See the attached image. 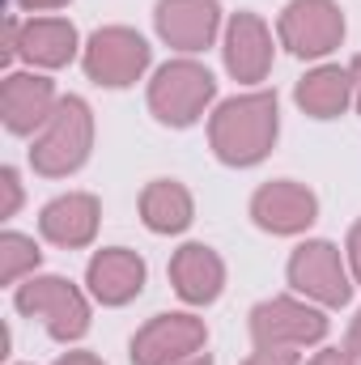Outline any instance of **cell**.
<instances>
[{
  "instance_id": "6da1fadb",
  "label": "cell",
  "mask_w": 361,
  "mask_h": 365,
  "mask_svg": "<svg viewBox=\"0 0 361 365\" xmlns=\"http://www.w3.org/2000/svg\"><path fill=\"white\" fill-rule=\"evenodd\" d=\"M280 132V115H276V93L255 90L238 93L230 102H221L208 119V140L213 153L225 166H255L268 158Z\"/></svg>"
},
{
  "instance_id": "7a4b0ae2",
  "label": "cell",
  "mask_w": 361,
  "mask_h": 365,
  "mask_svg": "<svg viewBox=\"0 0 361 365\" xmlns=\"http://www.w3.org/2000/svg\"><path fill=\"white\" fill-rule=\"evenodd\" d=\"M93 145V119L90 106L81 98H60L51 119L39 128L34 136V149H30V166L47 179H60V175H73L86 158H90Z\"/></svg>"
},
{
  "instance_id": "3957f363",
  "label": "cell",
  "mask_w": 361,
  "mask_h": 365,
  "mask_svg": "<svg viewBox=\"0 0 361 365\" xmlns=\"http://www.w3.org/2000/svg\"><path fill=\"white\" fill-rule=\"evenodd\" d=\"M217 81L204 64L195 60H175L166 68H158V77L149 81V110L171 123V128H187L204 115V106L213 102Z\"/></svg>"
},
{
  "instance_id": "277c9868",
  "label": "cell",
  "mask_w": 361,
  "mask_h": 365,
  "mask_svg": "<svg viewBox=\"0 0 361 365\" xmlns=\"http://www.w3.org/2000/svg\"><path fill=\"white\" fill-rule=\"evenodd\" d=\"M17 310L39 319L56 340H77L90 327V302L64 276H34L17 284Z\"/></svg>"
},
{
  "instance_id": "5b68a950",
  "label": "cell",
  "mask_w": 361,
  "mask_h": 365,
  "mask_svg": "<svg viewBox=\"0 0 361 365\" xmlns=\"http://www.w3.org/2000/svg\"><path fill=\"white\" fill-rule=\"evenodd\" d=\"M145 68H149V43L128 26L93 30V38L86 43V73L98 86L123 90V86L141 81Z\"/></svg>"
},
{
  "instance_id": "8992f818",
  "label": "cell",
  "mask_w": 361,
  "mask_h": 365,
  "mask_svg": "<svg viewBox=\"0 0 361 365\" xmlns=\"http://www.w3.org/2000/svg\"><path fill=\"white\" fill-rule=\"evenodd\" d=\"M345 38V13L332 4V0H289L285 13H280V43L302 56V60H315V56H327L336 51Z\"/></svg>"
},
{
  "instance_id": "52a82bcc",
  "label": "cell",
  "mask_w": 361,
  "mask_h": 365,
  "mask_svg": "<svg viewBox=\"0 0 361 365\" xmlns=\"http://www.w3.org/2000/svg\"><path fill=\"white\" fill-rule=\"evenodd\" d=\"M251 336H255V344L306 349L327 336V319H323V310H315L298 297H272L251 310Z\"/></svg>"
},
{
  "instance_id": "ba28073f",
  "label": "cell",
  "mask_w": 361,
  "mask_h": 365,
  "mask_svg": "<svg viewBox=\"0 0 361 365\" xmlns=\"http://www.w3.org/2000/svg\"><path fill=\"white\" fill-rule=\"evenodd\" d=\"M208 331L195 314H158L132 336V365H179L204 349Z\"/></svg>"
},
{
  "instance_id": "9c48e42d",
  "label": "cell",
  "mask_w": 361,
  "mask_h": 365,
  "mask_svg": "<svg viewBox=\"0 0 361 365\" xmlns=\"http://www.w3.org/2000/svg\"><path fill=\"white\" fill-rule=\"evenodd\" d=\"M289 284L298 293H306L310 302H323V306H345L353 293L345 259L332 242H302L289 259Z\"/></svg>"
},
{
  "instance_id": "30bf717a",
  "label": "cell",
  "mask_w": 361,
  "mask_h": 365,
  "mask_svg": "<svg viewBox=\"0 0 361 365\" xmlns=\"http://www.w3.org/2000/svg\"><path fill=\"white\" fill-rule=\"evenodd\" d=\"M315 212H319L315 191L302 187V182H293V179L264 182L255 191V200H251V217L268 234H298V230H306L315 221Z\"/></svg>"
},
{
  "instance_id": "8fae6325",
  "label": "cell",
  "mask_w": 361,
  "mask_h": 365,
  "mask_svg": "<svg viewBox=\"0 0 361 365\" xmlns=\"http://www.w3.org/2000/svg\"><path fill=\"white\" fill-rule=\"evenodd\" d=\"M56 86L39 73H9L4 77V90H0V115H4V128L17 132V136H30L39 132L51 110H56Z\"/></svg>"
},
{
  "instance_id": "7c38bea8",
  "label": "cell",
  "mask_w": 361,
  "mask_h": 365,
  "mask_svg": "<svg viewBox=\"0 0 361 365\" xmlns=\"http://www.w3.org/2000/svg\"><path fill=\"white\" fill-rule=\"evenodd\" d=\"M158 34L179 51H204L221 26L217 0H158Z\"/></svg>"
},
{
  "instance_id": "4fadbf2b",
  "label": "cell",
  "mask_w": 361,
  "mask_h": 365,
  "mask_svg": "<svg viewBox=\"0 0 361 365\" xmlns=\"http://www.w3.org/2000/svg\"><path fill=\"white\" fill-rule=\"evenodd\" d=\"M225 68L238 81H264L272 68V34L255 13H234L225 26Z\"/></svg>"
},
{
  "instance_id": "5bb4252c",
  "label": "cell",
  "mask_w": 361,
  "mask_h": 365,
  "mask_svg": "<svg viewBox=\"0 0 361 365\" xmlns=\"http://www.w3.org/2000/svg\"><path fill=\"white\" fill-rule=\"evenodd\" d=\"M90 293L102 306H123L145 289V259L128 247H106L90 259Z\"/></svg>"
},
{
  "instance_id": "9a60e30c",
  "label": "cell",
  "mask_w": 361,
  "mask_h": 365,
  "mask_svg": "<svg viewBox=\"0 0 361 365\" xmlns=\"http://www.w3.org/2000/svg\"><path fill=\"white\" fill-rule=\"evenodd\" d=\"M171 280H175V289H179L183 302L204 306V302H213V297L221 293V284H225V264L217 259L213 247L187 242V247L175 251V259H171Z\"/></svg>"
},
{
  "instance_id": "2e32d148",
  "label": "cell",
  "mask_w": 361,
  "mask_h": 365,
  "mask_svg": "<svg viewBox=\"0 0 361 365\" xmlns=\"http://www.w3.org/2000/svg\"><path fill=\"white\" fill-rule=\"evenodd\" d=\"M43 234L56 242V247H86L93 242V234H98V200L86 195V191H68V195H60V200H51L47 208H43Z\"/></svg>"
},
{
  "instance_id": "e0dca14e",
  "label": "cell",
  "mask_w": 361,
  "mask_h": 365,
  "mask_svg": "<svg viewBox=\"0 0 361 365\" xmlns=\"http://www.w3.org/2000/svg\"><path fill=\"white\" fill-rule=\"evenodd\" d=\"M17 56H26L39 68H60L77 56V30L64 17H34L21 26V43Z\"/></svg>"
},
{
  "instance_id": "ac0fdd59",
  "label": "cell",
  "mask_w": 361,
  "mask_h": 365,
  "mask_svg": "<svg viewBox=\"0 0 361 365\" xmlns=\"http://www.w3.org/2000/svg\"><path fill=\"white\" fill-rule=\"evenodd\" d=\"M298 106L315 119H336L349 102H353V77L349 68H336V64H323L315 73H306L298 81Z\"/></svg>"
},
{
  "instance_id": "d6986e66",
  "label": "cell",
  "mask_w": 361,
  "mask_h": 365,
  "mask_svg": "<svg viewBox=\"0 0 361 365\" xmlns=\"http://www.w3.org/2000/svg\"><path fill=\"white\" fill-rule=\"evenodd\" d=\"M141 217L153 234H179L191 225V195L175 179H153L141 195Z\"/></svg>"
},
{
  "instance_id": "ffe728a7",
  "label": "cell",
  "mask_w": 361,
  "mask_h": 365,
  "mask_svg": "<svg viewBox=\"0 0 361 365\" xmlns=\"http://www.w3.org/2000/svg\"><path fill=\"white\" fill-rule=\"evenodd\" d=\"M39 259H43V251L34 247V238L13 234V230L0 238V280H4V284H17L26 272H34Z\"/></svg>"
},
{
  "instance_id": "44dd1931",
  "label": "cell",
  "mask_w": 361,
  "mask_h": 365,
  "mask_svg": "<svg viewBox=\"0 0 361 365\" xmlns=\"http://www.w3.org/2000/svg\"><path fill=\"white\" fill-rule=\"evenodd\" d=\"M243 365H298V349H280V344H255V353Z\"/></svg>"
},
{
  "instance_id": "7402d4cb",
  "label": "cell",
  "mask_w": 361,
  "mask_h": 365,
  "mask_svg": "<svg viewBox=\"0 0 361 365\" xmlns=\"http://www.w3.org/2000/svg\"><path fill=\"white\" fill-rule=\"evenodd\" d=\"M0 187H4V204H0V217H13L17 204H21V182H17V170L4 166L0 170Z\"/></svg>"
},
{
  "instance_id": "603a6c76",
  "label": "cell",
  "mask_w": 361,
  "mask_h": 365,
  "mask_svg": "<svg viewBox=\"0 0 361 365\" xmlns=\"http://www.w3.org/2000/svg\"><path fill=\"white\" fill-rule=\"evenodd\" d=\"M306 365H357V357L349 349H323V353H315Z\"/></svg>"
},
{
  "instance_id": "cb8c5ba5",
  "label": "cell",
  "mask_w": 361,
  "mask_h": 365,
  "mask_svg": "<svg viewBox=\"0 0 361 365\" xmlns=\"http://www.w3.org/2000/svg\"><path fill=\"white\" fill-rule=\"evenodd\" d=\"M349 268H353V276L361 280V221L349 230Z\"/></svg>"
},
{
  "instance_id": "d4e9b609",
  "label": "cell",
  "mask_w": 361,
  "mask_h": 365,
  "mask_svg": "<svg viewBox=\"0 0 361 365\" xmlns=\"http://www.w3.org/2000/svg\"><path fill=\"white\" fill-rule=\"evenodd\" d=\"M349 353H353L357 365H361V310H357V319H353V327H349Z\"/></svg>"
},
{
  "instance_id": "484cf974",
  "label": "cell",
  "mask_w": 361,
  "mask_h": 365,
  "mask_svg": "<svg viewBox=\"0 0 361 365\" xmlns=\"http://www.w3.org/2000/svg\"><path fill=\"white\" fill-rule=\"evenodd\" d=\"M56 365H102V361H98L93 353H64Z\"/></svg>"
},
{
  "instance_id": "4316f807",
  "label": "cell",
  "mask_w": 361,
  "mask_h": 365,
  "mask_svg": "<svg viewBox=\"0 0 361 365\" xmlns=\"http://www.w3.org/2000/svg\"><path fill=\"white\" fill-rule=\"evenodd\" d=\"M349 77H353V98H357V110H361V56L349 64Z\"/></svg>"
},
{
  "instance_id": "83f0119b",
  "label": "cell",
  "mask_w": 361,
  "mask_h": 365,
  "mask_svg": "<svg viewBox=\"0 0 361 365\" xmlns=\"http://www.w3.org/2000/svg\"><path fill=\"white\" fill-rule=\"evenodd\" d=\"M21 9H60V4H68V0H17Z\"/></svg>"
},
{
  "instance_id": "f1b7e54d",
  "label": "cell",
  "mask_w": 361,
  "mask_h": 365,
  "mask_svg": "<svg viewBox=\"0 0 361 365\" xmlns=\"http://www.w3.org/2000/svg\"><path fill=\"white\" fill-rule=\"evenodd\" d=\"M179 365H213V357H204V353H195V357H187V361H179Z\"/></svg>"
}]
</instances>
